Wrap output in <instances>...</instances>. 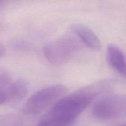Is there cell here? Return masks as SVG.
I'll return each instance as SVG.
<instances>
[{"instance_id":"6da1fadb","label":"cell","mask_w":126,"mask_h":126,"mask_svg":"<svg viewBox=\"0 0 126 126\" xmlns=\"http://www.w3.org/2000/svg\"><path fill=\"white\" fill-rule=\"evenodd\" d=\"M110 84L105 81L98 82L62 98L43 116L38 126H71L94 98L109 89Z\"/></svg>"},{"instance_id":"7a4b0ae2","label":"cell","mask_w":126,"mask_h":126,"mask_svg":"<svg viewBox=\"0 0 126 126\" xmlns=\"http://www.w3.org/2000/svg\"><path fill=\"white\" fill-rule=\"evenodd\" d=\"M79 49L80 46L76 39L65 36L45 44L43 52L46 59L50 63L62 65L71 60Z\"/></svg>"},{"instance_id":"3957f363","label":"cell","mask_w":126,"mask_h":126,"mask_svg":"<svg viewBox=\"0 0 126 126\" xmlns=\"http://www.w3.org/2000/svg\"><path fill=\"white\" fill-rule=\"evenodd\" d=\"M67 92V87L62 84H55L44 87L33 94L27 101L23 111L30 115H36L43 112L59 98Z\"/></svg>"},{"instance_id":"277c9868","label":"cell","mask_w":126,"mask_h":126,"mask_svg":"<svg viewBox=\"0 0 126 126\" xmlns=\"http://www.w3.org/2000/svg\"><path fill=\"white\" fill-rule=\"evenodd\" d=\"M92 114L100 119H112L126 116V94L107 96L95 104Z\"/></svg>"},{"instance_id":"5b68a950","label":"cell","mask_w":126,"mask_h":126,"mask_svg":"<svg viewBox=\"0 0 126 126\" xmlns=\"http://www.w3.org/2000/svg\"><path fill=\"white\" fill-rule=\"evenodd\" d=\"M28 87L22 80H18L9 84L0 92V104L6 103H17L22 100L27 95Z\"/></svg>"},{"instance_id":"8992f818","label":"cell","mask_w":126,"mask_h":126,"mask_svg":"<svg viewBox=\"0 0 126 126\" xmlns=\"http://www.w3.org/2000/svg\"><path fill=\"white\" fill-rule=\"evenodd\" d=\"M71 31L80 40L92 50H99L102 44L95 32L87 25L82 23H75L71 27Z\"/></svg>"},{"instance_id":"52a82bcc","label":"cell","mask_w":126,"mask_h":126,"mask_svg":"<svg viewBox=\"0 0 126 126\" xmlns=\"http://www.w3.org/2000/svg\"><path fill=\"white\" fill-rule=\"evenodd\" d=\"M107 60L113 70L126 78V59L124 53L114 44H108L107 48Z\"/></svg>"},{"instance_id":"ba28073f","label":"cell","mask_w":126,"mask_h":126,"mask_svg":"<svg viewBox=\"0 0 126 126\" xmlns=\"http://www.w3.org/2000/svg\"><path fill=\"white\" fill-rule=\"evenodd\" d=\"M11 46L13 49L16 50L29 51L32 49V46L29 43L22 39H14L11 41Z\"/></svg>"},{"instance_id":"9c48e42d","label":"cell","mask_w":126,"mask_h":126,"mask_svg":"<svg viewBox=\"0 0 126 126\" xmlns=\"http://www.w3.org/2000/svg\"><path fill=\"white\" fill-rule=\"evenodd\" d=\"M10 77L8 74L1 70L0 72V89L1 90L4 89L10 84Z\"/></svg>"},{"instance_id":"30bf717a","label":"cell","mask_w":126,"mask_h":126,"mask_svg":"<svg viewBox=\"0 0 126 126\" xmlns=\"http://www.w3.org/2000/svg\"><path fill=\"white\" fill-rule=\"evenodd\" d=\"M5 54V48L2 46V44H1L0 46V57L2 58V57Z\"/></svg>"},{"instance_id":"8fae6325","label":"cell","mask_w":126,"mask_h":126,"mask_svg":"<svg viewBox=\"0 0 126 126\" xmlns=\"http://www.w3.org/2000/svg\"><path fill=\"white\" fill-rule=\"evenodd\" d=\"M119 126H126V124H122V125H120Z\"/></svg>"}]
</instances>
